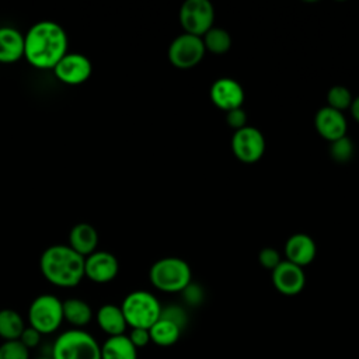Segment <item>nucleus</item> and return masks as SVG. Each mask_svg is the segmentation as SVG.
Listing matches in <instances>:
<instances>
[{"label":"nucleus","mask_w":359,"mask_h":359,"mask_svg":"<svg viewBox=\"0 0 359 359\" xmlns=\"http://www.w3.org/2000/svg\"><path fill=\"white\" fill-rule=\"evenodd\" d=\"M272 283L275 289L285 296L300 293L306 285V275L302 266L289 261H282L272 271Z\"/></svg>","instance_id":"nucleus-12"},{"label":"nucleus","mask_w":359,"mask_h":359,"mask_svg":"<svg viewBox=\"0 0 359 359\" xmlns=\"http://www.w3.org/2000/svg\"><path fill=\"white\" fill-rule=\"evenodd\" d=\"M161 309L158 299L146 290L130 292L121 304L126 324L130 328L149 330L160 318Z\"/></svg>","instance_id":"nucleus-5"},{"label":"nucleus","mask_w":359,"mask_h":359,"mask_svg":"<svg viewBox=\"0 0 359 359\" xmlns=\"http://www.w3.org/2000/svg\"><path fill=\"white\" fill-rule=\"evenodd\" d=\"M50 356L52 359H101V345L91 334L73 328L56 338Z\"/></svg>","instance_id":"nucleus-3"},{"label":"nucleus","mask_w":359,"mask_h":359,"mask_svg":"<svg viewBox=\"0 0 359 359\" xmlns=\"http://www.w3.org/2000/svg\"><path fill=\"white\" fill-rule=\"evenodd\" d=\"M128 338L135 345L136 349L144 348L150 341V332L146 328H130V332L128 334Z\"/></svg>","instance_id":"nucleus-31"},{"label":"nucleus","mask_w":359,"mask_h":359,"mask_svg":"<svg viewBox=\"0 0 359 359\" xmlns=\"http://www.w3.org/2000/svg\"><path fill=\"white\" fill-rule=\"evenodd\" d=\"M231 150L243 163L258 161L265 151V137L262 132L254 126H244L234 132L231 137Z\"/></svg>","instance_id":"nucleus-9"},{"label":"nucleus","mask_w":359,"mask_h":359,"mask_svg":"<svg viewBox=\"0 0 359 359\" xmlns=\"http://www.w3.org/2000/svg\"><path fill=\"white\" fill-rule=\"evenodd\" d=\"M67 34L55 21H38L24 34V57L36 69L48 70L67 53Z\"/></svg>","instance_id":"nucleus-1"},{"label":"nucleus","mask_w":359,"mask_h":359,"mask_svg":"<svg viewBox=\"0 0 359 359\" xmlns=\"http://www.w3.org/2000/svg\"><path fill=\"white\" fill-rule=\"evenodd\" d=\"M119 271L118 259L108 251H94L84 258V276L94 283H108Z\"/></svg>","instance_id":"nucleus-11"},{"label":"nucleus","mask_w":359,"mask_h":359,"mask_svg":"<svg viewBox=\"0 0 359 359\" xmlns=\"http://www.w3.org/2000/svg\"><path fill=\"white\" fill-rule=\"evenodd\" d=\"M36 359H52V356H50V353H49L48 356H39V358H36Z\"/></svg>","instance_id":"nucleus-34"},{"label":"nucleus","mask_w":359,"mask_h":359,"mask_svg":"<svg viewBox=\"0 0 359 359\" xmlns=\"http://www.w3.org/2000/svg\"><path fill=\"white\" fill-rule=\"evenodd\" d=\"M210 100L217 108L227 112L243 105L244 90L241 84L234 79L222 77L212 84Z\"/></svg>","instance_id":"nucleus-13"},{"label":"nucleus","mask_w":359,"mask_h":359,"mask_svg":"<svg viewBox=\"0 0 359 359\" xmlns=\"http://www.w3.org/2000/svg\"><path fill=\"white\" fill-rule=\"evenodd\" d=\"M43 278L57 287H74L84 278V257L66 244L48 247L39 258Z\"/></svg>","instance_id":"nucleus-2"},{"label":"nucleus","mask_w":359,"mask_h":359,"mask_svg":"<svg viewBox=\"0 0 359 359\" xmlns=\"http://www.w3.org/2000/svg\"><path fill=\"white\" fill-rule=\"evenodd\" d=\"M191 268L178 257H165L156 261L150 271L149 279L151 285L165 293L182 292L191 283Z\"/></svg>","instance_id":"nucleus-4"},{"label":"nucleus","mask_w":359,"mask_h":359,"mask_svg":"<svg viewBox=\"0 0 359 359\" xmlns=\"http://www.w3.org/2000/svg\"><path fill=\"white\" fill-rule=\"evenodd\" d=\"M353 146H355L353 142L348 136L339 137V139L331 142L330 156L337 163H346L353 157V153H355Z\"/></svg>","instance_id":"nucleus-25"},{"label":"nucleus","mask_w":359,"mask_h":359,"mask_svg":"<svg viewBox=\"0 0 359 359\" xmlns=\"http://www.w3.org/2000/svg\"><path fill=\"white\" fill-rule=\"evenodd\" d=\"M226 122L236 132V130L247 126V114L241 107L236 108V109H231V111H227L226 112Z\"/></svg>","instance_id":"nucleus-29"},{"label":"nucleus","mask_w":359,"mask_h":359,"mask_svg":"<svg viewBox=\"0 0 359 359\" xmlns=\"http://www.w3.org/2000/svg\"><path fill=\"white\" fill-rule=\"evenodd\" d=\"M202 42H203V46H205L206 50H209L215 55H222V53H226L230 49L231 36L226 29L212 27L202 36Z\"/></svg>","instance_id":"nucleus-23"},{"label":"nucleus","mask_w":359,"mask_h":359,"mask_svg":"<svg viewBox=\"0 0 359 359\" xmlns=\"http://www.w3.org/2000/svg\"><path fill=\"white\" fill-rule=\"evenodd\" d=\"M215 10L209 0H187L180 8V24L185 34L203 36L212 27Z\"/></svg>","instance_id":"nucleus-7"},{"label":"nucleus","mask_w":359,"mask_h":359,"mask_svg":"<svg viewBox=\"0 0 359 359\" xmlns=\"http://www.w3.org/2000/svg\"><path fill=\"white\" fill-rule=\"evenodd\" d=\"M101 359H137V349L125 334L108 337L101 345Z\"/></svg>","instance_id":"nucleus-19"},{"label":"nucleus","mask_w":359,"mask_h":359,"mask_svg":"<svg viewBox=\"0 0 359 359\" xmlns=\"http://www.w3.org/2000/svg\"><path fill=\"white\" fill-rule=\"evenodd\" d=\"M25 327L27 325L20 313L13 309L0 310V337L4 341L20 339Z\"/></svg>","instance_id":"nucleus-22"},{"label":"nucleus","mask_w":359,"mask_h":359,"mask_svg":"<svg viewBox=\"0 0 359 359\" xmlns=\"http://www.w3.org/2000/svg\"><path fill=\"white\" fill-rule=\"evenodd\" d=\"M258 261H259V264H261L264 268L271 269V271H273V269L282 262L279 252H278L275 248H271V247L262 248V250L259 251Z\"/></svg>","instance_id":"nucleus-28"},{"label":"nucleus","mask_w":359,"mask_h":359,"mask_svg":"<svg viewBox=\"0 0 359 359\" xmlns=\"http://www.w3.org/2000/svg\"><path fill=\"white\" fill-rule=\"evenodd\" d=\"M93 65L90 59L77 52H67L53 67L56 79L69 86H77L87 81L91 76Z\"/></svg>","instance_id":"nucleus-10"},{"label":"nucleus","mask_w":359,"mask_h":359,"mask_svg":"<svg viewBox=\"0 0 359 359\" xmlns=\"http://www.w3.org/2000/svg\"><path fill=\"white\" fill-rule=\"evenodd\" d=\"M41 338H42V334L38 332L35 328H32V327L28 325V327L24 328V331H22V334H21V337H20V341L22 342L24 346H27L28 349H31V348H35V346L39 345Z\"/></svg>","instance_id":"nucleus-32"},{"label":"nucleus","mask_w":359,"mask_h":359,"mask_svg":"<svg viewBox=\"0 0 359 359\" xmlns=\"http://www.w3.org/2000/svg\"><path fill=\"white\" fill-rule=\"evenodd\" d=\"M98 245V233L90 223H77L69 234V247L81 257H88Z\"/></svg>","instance_id":"nucleus-17"},{"label":"nucleus","mask_w":359,"mask_h":359,"mask_svg":"<svg viewBox=\"0 0 359 359\" xmlns=\"http://www.w3.org/2000/svg\"><path fill=\"white\" fill-rule=\"evenodd\" d=\"M93 318L90 304L81 299L72 297L63 302V320L76 328L86 327Z\"/></svg>","instance_id":"nucleus-20"},{"label":"nucleus","mask_w":359,"mask_h":359,"mask_svg":"<svg viewBox=\"0 0 359 359\" xmlns=\"http://www.w3.org/2000/svg\"><path fill=\"white\" fill-rule=\"evenodd\" d=\"M160 317L165 318V320H168V321H171L174 324H177L181 330L185 328L187 321H188L187 311L184 310V307L177 306V304H170V306L163 307Z\"/></svg>","instance_id":"nucleus-27"},{"label":"nucleus","mask_w":359,"mask_h":359,"mask_svg":"<svg viewBox=\"0 0 359 359\" xmlns=\"http://www.w3.org/2000/svg\"><path fill=\"white\" fill-rule=\"evenodd\" d=\"M63 321V302L53 294H39L28 307L29 327L42 335L55 332Z\"/></svg>","instance_id":"nucleus-6"},{"label":"nucleus","mask_w":359,"mask_h":359,"mask_svg":"<svg viewBox=\"0 0 359 359\" xmlns=\"http://www.w3.org/2000/svg\"><path fill=\"white\" fill-rule=\"evenodd\" d=\"M181 293L184 296V300L189 306H198L203 300V290H202V287L199 285L189 283Z\"/></svg>","instance_id":"nucleus-30"},{"label":"nucleus","mask_w":359,"mask_h":359,"mask_svg":"<svg viewBox=\"0 0 359 359\" xmlns=\"http://www.w3.org/2000/svg\"><path fill=\"white\" fill-rule=\"evenodd\" d=\"M95 320L98 327L105 334H108V337L123 335L128 328L121 306H115V304L101 306L95 314Z\"/></svg>","instance_id":"nucleus-18"},{"label":"nucleus","mask_w":359,"mask_h":359,"mask_svg":"<svg viewBox=\"0 0 359 359\" xmlns=\"http://www.w3.org/2000/svg\"><path fill=\"white\" fill-rule=\"evenodd\" d=\"M314 126L321 137L334 142L346 136V119L345 115L330 107H323L314 116Z\"/></svg>","instance_id":"nucleus-14"},{"label":"nucleus","mask_w":359,"mask_h":359,"mask_svg":"<svg viewBox=\"0 0 359 359\" xmlns=\"http://www.w3.org/2000/svg\"><path fill=\"white\" fill-rule=\"evenodd\" d=\"M205 52L201 36L184 32L170 43L168 60L177 69H191L202 60Z\"/></svg>","instance_id":"nucleus-8"},{"label":"nucleus","mask_w":359,"mask_h":359,"mask_svg":"<svg viewBox=\"0 0 359 359\" xmlns=\"http://www.w3.org/2000/svg\"><path fill=\"white\" fill-rule=\"evenodd\" d=\"M0 359H29V349L20 339L4 341L0 345Z\"/></svg>","instance_id":"nucleus-26"},{"label":"nucleus","mask_w":359,"mask_h":359,"mask_svg":"<svg viewBox=\"0 0 359 359\" xmlns=\"http://www.w3.org/2000/svg\"><path fill=\"white\" fill-rule=\"evenodd\" d=\"M21 57H24V35L14 27H0V63H14Z\"/></svg>","instance_id":"nucleus-16"},{"label":"nucleus","mask_w":359,"mask_h":359,"mask_svg":"<svg viewBox=\"0 0 359 359\" xmlns=\"http://www.w3.org/2000/svg\"><path fill=\"white\" fill-rule=\"evenodd\" d=\"M286 261L299 266H306L316 258L317 247L314 240L306 233L292 234L285 244Z\"/></svg>","instance_id":"nucleus-15"},{"label":"nucleus","mask_w":359,"mask_h":359,"mask_svg":"<svg viewBox=\"0 0 359 359\" xmlns=\"http://www.w3.org/2000/svg\"><path fill=\"white\" fill-rule=\"evenodd\" d=\"M349 109H351V114H352L353 119L359 123V95L356 98H353Z\"/></svg>","instance_id":"nucleus-33"},{"label":"nucleus","mask_w":359,"mask_h":359,"mask_svg":"<svg viewBox=\"0 0 359 359\" xmlns=\"http://www.w3.org/2000/svg\"><path fill=\"white\" fill-rule=\"evenodd\" d=\"M149 332H150V341L153 344L165 348V346L174 345L180 339L182 330L177 324L160 317L149 328Z\"/></svg>","instance_id":"nucleus-21"},{"label":"nucleus","mask_w":359,"mask_h":359,"mask_svg":"<svg viewBox=\"0 0 359 359\" xmlns=\"http://www.w3.org/2000/svg\"><path fill=\"white\" fill-rule=\"evenodd\" d=\"M352 101L353 98L351 91L344 86H334L327 93V102H328L327 107L337 109L339 112H342L346 108H351Z\"/></svg>","instance_id":"nucleus-24"}]
</instances>
